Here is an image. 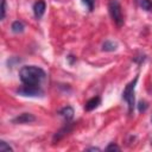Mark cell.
Wrapping results in <instances>:
<instances>
[{
  "mask_svg": "<svg viewBox=\"0 0 152 152\" xmlns=\"http://www.w3.org/2000/svg\"><path fill=\"white\" fill-rule=\"evenodd\" d=\"M11 28H12V32H14V33H21V32H24L25 25H24L23 21H20V20H15V21L12 24Z\"/></svg>",
  "mask_w": 152,
  "mask_h": 152,
  "instance_id": "cell-10",
  "label": "cell"
},
{
  "mask_svg": "<svg viewBox=\"0 0 152 152\" xmlns=\"http://www.w3.org/2000/svg\"><path fill=\"white\" fill-rule=\"evenodd\" d=\"M138 76L134 77V80H132L124 89L122 91V99L127 102L128 104V112L129 114L132 113L133 108H134V103H135V100H134V90H135V86H137V82H138Z\"/></svg>",
  "mask_w": 152,
  "mask_h": 152,
  "instance_id": "cell-2",
  "label": "cell"
},
{
  "mask_svg": "<svg viewBox=\"0 0 152 152\" xmlns=\"http://www.w3.org/2000/svg\"><path fill=\"white\" fill-rule=\"evenodd\" d=\"M137 4L139 5L140 8L145 10V11L152 10V2H151V0H137Z\"/></svg>",
  "mask_w": 152,
  "mask_h": 152,
  "instance_id": "cell-12",
  "label": "cell"
},
{
  "mask_svg": "<svg viewBox=\"0 0 152 152\" xmlns=\"http://www.w3.org/2000/svg\"><path fill=\"white\" fill-rule=\"evenodd\" d=\"M72 129V125L71 124H66L63 128H61L58 132H56V134L53 135V141H56V140H59V139H62L65 134H68L70 131Z\"/></svg>",
  "mask_w": 152,
  "mask_h": 152,
  "instance_id": "cell-9",
  "label": "cell"
},
{
  "mask_svg": "<svg viewBox=\"0 0 152 152\" xmlns=\"http://www.w3.org/2000/svg\"><path fill=\"white\" fill-rule=\"evenodd\" d=\"M100 103H101V99H100V96H94V97H91L90 100H88V101L86 102V104H84V109H86L87 112H90V110L97 108V107L100 106Z\"/></svg>",
  "mask_w": 152,
  "mask_h": 152,
  "instance_id": "cell-7",
  "label": "cell"
},
{
  "mask_svg": "<svg viewBox=\"0 0 152 152\" xmlns=\"http://www.w3.org/2000/svg\"><path fill=\"white\" fill-rule=\"evenodd\" d=\"M151 121H152V119H151Z\"/></svg>",
  "mask_w": 152,
  "mask_h": 152,
  "instance_id": "cell-19",
  "label": "cell"
},
{
  "mask_svg": "<svg viewBox=\"0 0 152 152\" xmlns=\"http://www.w3.org/2000/svg\"><path fill=\"white\" fill-rule=\"evenodd\" d=\"M108 11L109 14L113 19V21L118 26H122L124 24V18H122V12H121V6L118 0H110L108 4Z\"/></svg>",
  "mask_w": 152,
  "mask_h": 152,
  "instance_id": "cell-3",
  "label": "cell"
},
{
  "mask_svg": "<svg viewBox=\"0 0 152 152\" xmlns=\"http://www.w3.org/2000/svg\"><path fill=\"white\" fill-rule=\"evenodd\" d=\"M116 46L118 44L112 42V40H106L103 44H102V51H107V52H110V51H115L116 50Z\"/></svg>",
  "mask_w": 152,
  "mask_h": 152,
  "instance_id": "cell-11",
  "label": "cell"
},
{
  "mask_svg": "<svg viewBox=\"0 0 152 152\" xmlns=\"http://www.w3.org/2000/svg\"><path fill=\"white\" fill-rule=\"evenodd\" d=\"M82 2L88 7L89 11H93V8H94V0H82Z\"/></svg>",
  "mask_w": 152,
  "mask_h": 152,
  "instance_id": "cell-14",
  "label": "cell"
},
{
  "mask_svg": "<svg viewBox=\"0 0 152 152\" xmlns=\"http://www.w3.org/2000/svg\"><path fill=\"white\" fill-rule=\"evenodd\" d=\"M59 115H61L65 121H70V120L74 118V108L70 107V106L63 107V108L59 110Z\"/></svg>",
  "mask_w": 152,
  "mask_h": 152,
  "instance_id": "cell-8",
  "label": "cell"
},
{
  "mask_svg": "<svg viewBox=\"0 0 152 152\" xmlns=\"http://www.w3.org/2000/svg\"><path fill=\"white\" fill-rule=\"evenodd\" d=\"M6 15V0H1V19H5Z\"/></svg>",
  "mask_w": 152,
  "mask_h": 152,
  "instance_id": "cell-15",
  "label": "cell"
},
{
  "mask_svg": "<svg viewBox=\"0 0 152 152\" xmlns=\"http://www.w3.org/2000/svg\"><path fill=\"white\" fill-rule=\"evenodd\" d=\"M146 108H147L146 102L140 101V102H139V106H138V110H139V112H145V110H146Z\"/></svg>",
  "mask_w": 152,
  "mask_h": 152,
  "instance_id": "cell-16",
  "label": "cell"
},
{
  "mask_svg": "<svg viewBox=\"0 0 152 152\" xmlns=\"http://www.w3.org/2000/svg\"><path fill=\"white\" fill-rule=\"evenodd\" d=\"M12 150H13V148H12L6 141H4V140L0 141V151L5 152V151H12Z\"/></svg>",
  "mask_w": 152,
  "mask_h": 152,
  "instance_id": "cell-13",
  "label": "cell"
},
{
  "mask_svg": "<svg viewBox=\"0 0 152 152\" xmlns=\"http://www.w3.org/2000/svg\"><path fill=\"white\" fill-rule=\"evenodd\" d=\"M36 120V116L31 113H23L20 115H18L17 118L13 119V122L14 124H30V122H33Z\"/></svg>",
  "mask_w": 152,
  "mask_h": 152,
  "instance_id": "cell-5",
  "label": "cell"
},
{
  "mask_svg": "<svg viewBox=\"0 0 152 152\" xmlns=\"http://www.w3.org/2000/svg\"><path fill=\"white\" fill-rule=\"evenodd\" d=\"M19 77L24 84L39 86V83L45 78V71L36 65H26L19 70Z\"/></svg>",
  "mask_w": 152,
  "mask_h": 152,
  "instance_id": "cell-1",
  "label": "cell"
},
{
  "mask_svg": "<svg viewBox=\"0 0 152 152\" xmlns=\"http://www.w3.org/2000/svg\"><path fill=\"white\" fill-rule=\"evenodd\" d=\"M17 93L21 96H30V97H38L44 95V91L39 86H28V84H25L24 87L19 88Z\"/></svg>",
  "mask_w": 152,
  "mask_h": 152,
  "instance_id": "cell-4",
  "label": "cell"
},
{
  "mask_svg": "<svg viewBox=\"0 0 152 152\" xmlns=\"http://www.w3.org/2000/svg\"><path fill=\"white\" fill-rule=\"evenodd\" d=\"M87 151H100V148L99 147H89V148H87Z\"/></svg>",
  "mask_w": 152,
  "mask_h": 152,
  "instance_id": "cell-18",
  "label": "cell"
},
{
  "mask_svg": "<svg viewBox=\"0 0 152 152\" xmlns=\"http://www.w3.org/2000/svg\"><path fill=\"white\" fill-rule=\"evenodd\" d=\"M106 150H107V151H120V147L116 146L115 144H110V145H108V146L106 147Z\"/></svg>",
  "mask_w": 152,
  "mask_h": 152,
  "instance_id": "cell-17",
  "label": "cell"
},
{
  "mask_svg": "<svg viewBox=\"0 0 152 152\" xmlns=\"http://www.w3.org/2000/svg\"><path fill=\"white\" fill-rule=\"evenodd\" d=\"M45 8H46V5L43 0H38L34 5H33V13H34V17L37 19H40L45 12Z\"/></svg>",
  "mask_w": 152,
  "mask_h": 152,
  "instance_id": "cell-6",
  "label": "cell"
}]
</instances>
